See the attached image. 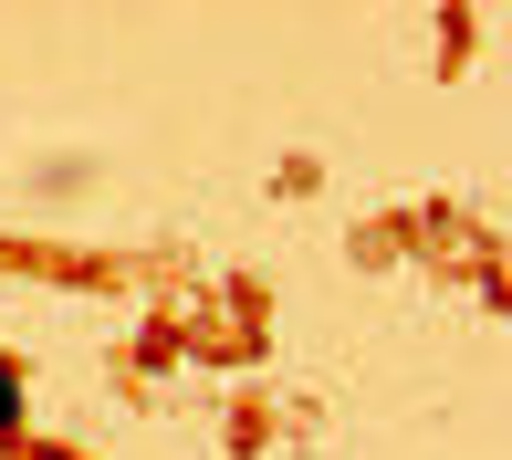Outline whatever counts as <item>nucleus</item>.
I'll return each instance as SVG.
<instances>
[{
  "label": "nucleus",
  "instance_id": "nucleus-1",
  "mask_svg": "<svg viewBox=\"0 0 512 460\" xmlns=\"http://www.w3.org/2000/svg\"><path fill=\"white\" fill-rule=\"evenodd\" d=\"M11 419H21V387H11V377H0V429H11Z\"/></svg>",
  "mask_w": 512,
  "mask_h": 460
}]
</instances>
